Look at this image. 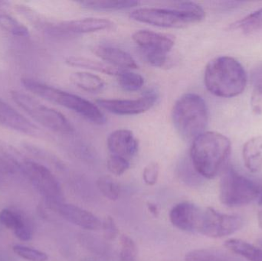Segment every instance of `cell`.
Here are the masks:
<instances>
[{
	"label": "cell",
	"mask_w": 262,
	"mask_h": 261,
	"mask_svg": "<svg viewBox=\"0 0 262 261\" xmlns=\"http://www.w3.org/2000/svg\"><path fill=\"white\" fill-rule=\"evenodd\" d=\"M231 142L216 132H204L192 142L190 159L194 170L206 179L215 177L226 167Z\"/></svg>",
	"instance_id": "1"
},
{
	"label": "cell",
	"mask_w": 262,
	"mask_h": 261,
	"mask_svg": "<svg viewBox=\"0 0 262 261\" xmlns=\"http://www.w3.org/2000/svg\"><path fill=\"white\" fill-rule=\"evenodd\" d=\"M206 89L220 98L238 96L247 84V75L243 66L235 58L220 56L209 61L205 70Z\"/></svg>",
	"instance_id": "2"
},
{
	"label": "cell",
	"mask_w": 262,
	"mask_h": 261,
	"mask_svg": "<svg viewBox=\"0 0 262 261\" xmlns=\"http://www.w3.org/2000/svg\"><path fill=\"white\" fill-rule=\"evenodd\" d=\"M202 6L192 2H180L165 8H140L133 10L134 21L161 28H183L205 18Z\"/></svg>",
	"instance_id": "3"
},
{
	"label": "cell",
	"mask_w": 262,
	"mask_h": 261,
	"mask_svg": "<svg viewBox=\"0 0 262 261\" xmlns=\"http://www.w3.org/2000/svg\"><path fill=\"white\" fill-rule=\"evenodd\" d=\"M172 121L180 136L193 141L204 133L209 121V110L206 101L196 93L183 95L172 109Z\"/></svg>",
	"instance_id": "4"
},
{
	"label": "cell",
	"mask_w": 262,
	"mask_h": 261,
	"mask_svg": "<svg viewBox=\"0 0 262 261\" xmlns=\"http://www.w3.org/2000/svg\"><path fill=\"white\" fill-rule=\"evenodd\" d=\"M21 81L23 87L29 91L78 113L92 124L104 125L107 122L99 107L81 97L46 85L32 78H23Z\"/></svg>",
	"instance_id": "5"
},
{
	"label": "cell",
	"mask_w": 262,
	"mask_h": 261,
	"mask_svg": "<svg viewBox=\"0 0 262 261\" xmlns=\"http://www.w3.org/2000/svg\"><path fill=\"white\" fill-rule=\"evenodd\" d=\"M258 185L249 178L238 173L232 167L223 170L220 185V199L228 207L248 205L260 196Z\"/></svg>",
	"instance_id": "6"
},
{
	"label": "cell",
	"mask_w": 262,
	"mask_h": 261,
	"mask_svg": "<svg viewBox=\"0 0 262 261\" xmlns=\"http://www.w3.org/2000/svg\"><path fill=\"white\" fill-rule=\"evenodd\" d=\"M11 97L15 104L43 127L61 134L73 133V126L60 112L43 105L37 100L21 92L14 90L11 92Z\"/></svg>",
	"instance_id": "7"
},
{
	"label": "cell",
	"mask_w": 262,
	"mask_h": 261,
	"mask_svg": "<svg viewBox=\"0 0 262 261\" xmlns=\"http://www.w3.org/2000/svg\"><path fill=\"white\" fill-rule=\"evenodd\" d=\"M244 222L236 216L223 214L212 208L203 209L197 232L206 237L220 239L231 235L243 228Z\"/></svg>",
	"instance_id": "8"
},
{
	"label": "cell",
	"mask_w": 262,
	"mask_h": 261,
	"mask_svg": "<svg viewBox=\"0 0 262 261\" xmlns=\"http://www.w3.org/2000/svg\"><path fill=\"white\" fill-rule=\"evenodd\" d=\"M19 167L32 185L49 202H62L61 185L47 167L33 161H24L19 164Z\"/></svg>",
	"instance_id": "9"
},
{
	"label": "cell",
	"mask_w": 262,
	"mask_h": 261,
	"mask_svg": "<svg viewBox=\"0 0 262 261\" xmlns=\"http://www.w3.org/2000/svg\"><path fill=\"white\" fill-rule=\"evenodd\" d=\"M158 99V94L154 90L145 92L143 96L137 99H100L97 100L98 107L109 113L121 116L141 114L150 110Z\"/></svg>",
	"instance_id": "10"
},
{
	"label": "cell",
	"mask_w": 262,
	"mask_h": 261,
	"mask_svg": "<svg viewBox=\"0 0 262 261\" xmlns=\"http://www.w3.org/2000/svg\"><path fill=\"white\" fill-rule=\"evenodd\" d=\"M49 206L60 216L71 223L89 231H98L102 222L90 211L76 205L61 202H49Z\"/></svg>",
	"instance_id": "11"
},
{
	"label": "cell",
	"mask_w": 262,
	"mask_h": 261,
	"mask_svg": "<svg viewBox=\"0 0 262 261\" xmlns=\"http://www.w3.org/2000/svg\"><path fill=\"white\" fill-rule=\"evenodd\" d=\"M132 38L144 54L162 53L167 55L175 44V39L172 35L146 29L134 32Z\"/></svg>",
	"instance_id": "12"
},
{
	"label": "cell",
	"mask_w": 262,
	"mask_h": 261,
	"mask_svg": "<svg viewBox=\"0 0 262 261\" xmlns=\"http://www.w3.org/2000/svg\"><path fill=\"white\" fill-rule=\"evenodd\" d=\"M113 26V21L107 18H85L60 23L52 29V32L58 35L69 36L107 30Z\"/></svg>",
	"instance_id": "13"
},
{
	"label": "cell",
	"mask_w": 262,
	"mask_h": 261,
	"mask_svg": "<svg viewBox=\"0 0 262 261\" xmlns=\"http://www.w3.org/2000/svg\"><path fill=\"white\" fill-rule=\"evenodd\" d=\"M203 209L195 204L183 202L176 205L169 212L171 223L179 230L197 232Z\"/></svg>",
	"instance_id": "14"
},
{
	"label": "cell",
	"mask_w": 262,
	"mask_h": 261,
	"mask_svg": "<svg viewBox=\"0 0 262 261\" xmlns=\"http://www.w3.org/2000/svg\"><path fill=\"white\" fill-rule=\"evenodd\" d=\"M107 148L114 156L130 160L137 155L139 144L133 132L127 129H119L112 132L107 139Z\"/></svg>",
	"instance_id": "15"
},
{
	"label": "cell",
	"mask_w": 262,
	"mask_h": 261,
	"mask_svg": "<svg viewBox=\"0 0 262 261\" xmlns=\"http://www.w3.org/2000/svg\"><path fill=\"white\" fill-rule=\"evenodd\" d=\"M92 52L105 61L107 64L121 69V70H130L138 67L137 61L126 51L108 45H95L92 48Z\"/></svg>",
	"instance_id": "16"
},
{
	"label": "cell",
	"mask_w": 262,
	"mask_h": 261,
	"mask_svg": "<svg viewBox=\"0 0 262 261\" xmlns=\"http://www.w3.org/2000/svg\"><path fill=\"white\" fill-rule=\"evenodd\" d=\"M0 125L26 134L36 133L37 127L13 107L0 99Z\"/></svg>",
	"instance_id": "17"
},
{
	"label": "cell",
	"mask_w": 262,
	"mask_h": 261,
	"mask_svg": "<svg viewBox=\"0 0 262 261\" xmlns=\"http://www.w3.org/2000/svg\"><path fill=\"white\" fill-rule=\"evenodd\" d=\"M0 223L9 229L13 230L19 240L28 242L32 239V230L30 225L18 213L3 209L0 211Z\"/></svg>",
	"instance_id": "18"
},
{
	"label": "cell",
	"mask_w": 262,
	"mask_h": 261,
	"mask_svg": "<svg viewBox=\"0 0 262 261\" xmlns=\"http://www.w3.org/2000/svg\"><path fill=\"white\" fill-rule=\"evenodd\" d=\"M243 154L245 165L249 171H260L262 169V136H255L246 142Z\"/></svg>",
	"instance_id": "19"
},
{
	"label": "cell",
	"mask_w": 262,
	"mask_h": 261,
	"mask_svg": "<svg viewBox=\"0 0 262 261\" xmlns=\"http://www.w3.org/2000/svg\"><path fill=\"white\" fill-rule=\"evenodd\" d=\"M66 62L69 65L74 66V67L89 69V70H95V72L107 75H113V76H117L121 70V69L113 67L107 63L95 61L92 58H84V57H69L66 59Z\"/></svg>",
	"instance_id": "20"
},
{
	"label": "cell",
	"mask_w": 262,
	"mask_h": 261,
	"mask_svg": "<svg viewBox=\"0 0 262 261\" xmlns=\"http://www.w3.org/2000/svg\"><path fill=\"white\" fill-rule=\"evenodd\" d=\"M71 81L78 88L89 93L101 92L105 86L102 78L89 72H75L71 76Z\"/></svg>",
	"instance_id": "21"
},
{
	"label": "cell",
	"mask_w": 262,
	"mask_h": 261,
	"mask_svg": "<svg viewBox=\"0 0 262 261\" xmlns=\"http://www.w3.org/2000/svg\"><path fill=\"white\" fill-rule=\"evenodd\" d=\"M226 248L249 261H262V249L240 239H229L225 242Z\"/></svg>",
	"instance_id": "22"
},
{
	"label": "cell",
	"mask_w": 262,
	"mask_h": 261,
	"mask_svg": "<svg viewBox=\"0 0 262 261\" xmlns=\"http://www.w3.org/2000/svg\"><path fill=\"white\" fill-rule=\"evenodd\" d=\"M82 7L86 9H92L97 11H118L124 9H131L137 7L140 5V2L134 0H89V1L78 2Z\"/></svg>",
	"instance_id": "23"
},
{
	"label": "cell",
	"mask_w": 262,
	"mask_h": 261,
	"mask_svg": "<svg viewBox=\"0 0 262 261\" xmlns=\"http://www.w3.org/2000/svg\"><path fill=\"white\" fill-rule=\"evenodd\" d=\"M240 29L246 34L255 33L262 31V8L249 14L240 21L234 23L232 29Z\"/></svg>",
	"instance_id": "24"
},
{
	"label": "cell",
	"mask_w": 262,
	"mask_h": 261,
	"mask_svg": "<svg viewBox=\"0 0 262 261\" xmlns=\"http://www.w3.org/2000/svg\"><path fill=\"white\" fill-rule=\"evenodd\" d=\"M186 261H237L231 256L214 249L195 250L188 253Z\"/></svg>",
	"instance_id": "25"
},
{
	"label": "cell",
	"mask_w": 262,
	"mask_h": 261,
	"mask_svg": "<svg viewBox=\"0 0 262 261\" xmlns=\"http://www.w3.org/2000/svg\"><path fill=\"white\" fill-rule=\"evenodd\" d=\"M117 77L120 87L126 91H137L144 85V78L131 70H121Z\"/></svg>",
	"instance_id": "26"
},
{
	"label": "cell",
	"mask_w": 262,
	"mask_h": 261,
	"mask_svg": "<svg viewBox=\"0 0 262 261\" xmlns=\"http://www.w3.org/2000/svg\"><path fill=\"white\" fill-rule=\"evenodd\" d=\"M97 185L100 192L109 200L116 201L121 195V188L118 183L110 176H104L97 181Z\"/></svg>",
	"instance_id": "27"
},
{
	"label": "cell",
	"mask_w": 262,
	"mask_h": 261,
	"mask_svg": "<svg viewBox=\"0 0 262 261\" xmlns=\"http://www.w3.org/2000/svg\"><path fill=\"white\" fill-rule=\"evenodd\" d=\"M0 27L15 36L26 37L29 34V29L23 23L5 14H0Z\"/></svg>",
	"instance_id": "28"
},
{
	"label": "cell",
	"mask_w": 262,
	"mask_h": 261,
	"mask_svg": "<svg viewBox=\"0 0 262 261\" xmlns=\"http://www.w3.org/2000/svg\"><path fill=\"white\" fill-rule=\"evenodd\" d=\"M120 259L121 261H135L137 257V247L129 236L123 234L120 238Z\"/></svg>",
	"instance_id": "29"
},
{
	"label": "cell",
	"mask_w": 262,
	"mask_h": 261,
	"mask_svg": "<svg viewBox=\"0 0 262 261\" xmlns=\"http://www.w3.org/2000/svg\"><path fill=\"white\" fill-rule=\"evenodd\" d=\"M12 250L18 257L29 261H46L49 258L46 253L23 245H15Z\"/></svg>",
	"instance_id": "30"
},
{
	"label": "cell",
	"mask_w": 262,
	"mask_h": 261,
	"mask_svg": "<svg viewBox=\"0 0 262 261\" xmlns=\"http://www.w3.org/2000/svg\"><path fill=\"white\" fill-rule=\"evenodd\" d=\"M109 171L115 176H122L130 168V162L124 158L112 155L107 161Z\"/></svg>",
	"instance_id": "31"
},
{
	"label": "cell",
	"mask_w": 262,
	"mask_h": 261,
	"mask_svg": "<svg viewBox=\"0 0 262 261\" xmlns=\"http://www.w3.org/2000/svg\"><path fill=\"white\" fill-rule=\"evenodd\" d=\"M159 174H160V165L157 162H151L143 170V182L146 185H154L158 180Z\"/></svg>",
	"instance_id": "32"
},
{
	"label": "cell",
	"mask_w": 262,
	"mask_h": 261,
	"mask_svg": "<svg viewBox=\"0 0 262 261\" xmlns=\"http://www.w3.org/2000/svg\"><path fill=\"white\" fill-rule=\"evenodd\" d=\"M101 229L104 232V238L108 241L115 240L119 234V230L115 220L110 216H107L103 221Z\"/></svg>",
	"instance_id": "33"
},
{
	"label": "cell",
	"mask_w": 262,
	"mask_h": 261,
	"mask_svg": "<svg viewBox=\"0 0 262 261\" xmlns=\"http://www.w3.org/2000/svg\"><path fill=\"white\" fill-rule=\"evenodd\" d=\"M251 81L255 91L258 94L262 95V62L252 69Z\"/></svg>",
	"instance_id": "34"
},
{
	"label": "cell",
	"mask_w": 262,
	"mask_h": 261,
	"mask_svg": "<svg viewBox=\"0 0 262 261\" xmlns=\"http://www.w3.org/2000/svg\"><path fill=\"white\" fill-rule=\"evenodd\" d=\"M146 61L155 67H164L167 62V55L162 53H145Z\"/></svg>",
	"instance_id": "35"
},
{
	"label": "cell",
	"mask_w": 262,
	"mask_h": 261,
	"mask_svg": "<svg viewBox=\"0 0 262 261\" xmlns=\"http://www.w3.org/2000/svg\"><path fill=\"white\" fill-rule=\"evenodd\" d=\"M147 208L148 211L150 212V214L152 215L154 218L158 217L159 213H160V211H159V208L157 205L149 202V203L147 204Z\"/></svg>",
	"instance_id": "36"
},
{
	"label": "cell",
	"mask_w": 262,
	"mask_h": 261,
	"mask_svg": "<svg viewBox=\"0 0 262 261\" xmlns=\"http://www.w3.org/2000/svg\"><path fill=\"white\" fill-rule=\"evenodd\" d=\"M258 225H259L260 228L262 229V211L258 212Z\"/></svg>",
	"instance_id": "37"
},
{
	"label": "cell",
	"mask_w": 262,
	"mask_h": 261,
	"mask_svg": "<svg viewBox=\"0 0 262 261\" xmlns=\"http://www.w3.org/2000/svg\"><path fill=\"white\" fill-rule=\"evenodd\" d=\"M258 204L262 205V190L261 191V193H260L259 201H258Z\"/></svg>",
	"instance_id": "38"
},
{
	"label": "cell",
	"mask_w": 262,
	"mask_h": 261,
	"mask_svg": "<svg viewBox=\"0 0 262 261\" xmlns=\"http://www.w3.org/2000/svg\"><path fill=\"white\" fill-rule=\"evenodd\" d=\"M6 5V3H5V2L0 1V9H1V8L4 7Z\"/></svg>",
	"instance_id": "39"
}]
</instances>
